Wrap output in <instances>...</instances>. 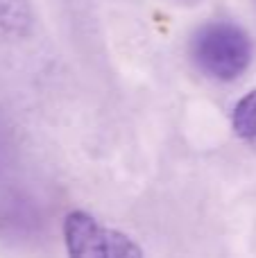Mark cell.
I'll return each mask as SVG.
<instances>
[{
    "mask_svg": "<svg viewBox=\"0 0 256 258\" xmlns=\"http://www.w3.org/2000/svg\"><path fill=\"white\" fill-rule=\"evenodd\" d=\"M25 12L23 0H0V23L5 27H18V23L27 18Z\"/></svg>",
    "mask_w": 256,
    "mask_h": 258,
    "instance_id": "cell-4",
    "label": "cell"
},
{
    "mask_svg": "<svg viewBox=\"0 0 256 258\" xmlns=\"http://www.w3.org/2000/svg\"><path fill=\"white\" fill-rule=\"evenodd\" d=\"M190 57L207 77L234 82L252 63V39L236 23H204L190 39Z\"/></svg>",
    "mask_w": 256,
    "mask_h": 258,
    "instance_id": "cell-1",
    "label": "cell"
},
{
    "mask_svg": "<svg viewBox=\"0 0 256 258\" xmlns=\"http://www.w3.org/2000/svg\"><path fill=\"white\" fill-rule=\"evenodd\" d=\"M0 145H3V132H0Z\"/></svg>",
    "mask_w": 256,
    "mask_h": 258,
    "instance_id": "cell-5",
    "label": "cell"
},
{
    "mask_svg": "<svg viewBox=\"0 0 256 258\" xmlns=\"http://www.w3.org/2000/svg\"><path fill=\"white\" fill-rule=\"evenodd\" d=\"M68 258H143L141 247L127 233L104 227L86 211H71L63 220Z\"/></svg>",
    "mask_w": 256,
    "mask_h": 258,
    "instance_id": "cell-2",
    "label": "cell"
},
{
    "mask_svg": "<svg viewBox=\"0 0 256 258\" xmlns=\"http://www.w3.org/2000/svg\"><path fill=\"white\" fill-rule=\"evenodd\" d=\"M231 129L245 145L256 152V89L236 102L231 111Z\"/></svg>",
    "mask_w": 256,
    "mask_h": 258,
    "instance_id": "cell-3",
    "label": "cell"
}]
</instances>
